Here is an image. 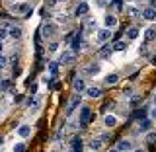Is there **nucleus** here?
Instances as JSON below:
<instances>
[{
	"instance_id": "14",
	"label": "nucleus",
	"mask_w": 156,
	"mask_h": 152,
	"mask_svg": "<svg viewBox=\"0 0 156 152\" xmlns=\"http://www.w3.org/2000/svg\"><path fill=\"white\" fill-rule=\"evenodd\" d=\"M86 96L88 97H100L101 96V88H98V86H92V88H86Z\"/></svg>"
},
{
	"instance_id": "42",
	"label": "nucleus",
	"mask_w": 156,
	"mask_h": 152,
	"mask_svg": "<svg viewBox=\"0 0 156 152\" xmlns=\"http://www.w3.org/2000/svg\"><path fill=\"white\" fill-rule=\"evenodd\" d=\"M57 19H58L61 23H66V16H62V14H61V16H57Z\"/></svg>"
},
{
	"instance_id": "11",
	"label": "nucleus",
	"mask_w": 156,
	"mask_h": 152,
	"mask_svg": "<svg viewBox=\"0 0 156 152\" xmlns=\"http://www.w3.org/2000/svg\"><path fill=\"white\" fill-rule=\"evenodd\" d=\"M70 146H72V152H82V148H84V143H82L80 136H74V139H72V143H70Z\"/></svg>"
},
{
	"instance_id": "31",
	"label": "nucleus",
	"mask_w": 156,
	"mask_h": 152,
	"mask_svg": "<svg viewBox=\"0 0 156 152\" xmlns=\"http://www.w3.org/2000/svg\"><path fill=\"white\" fill-rule=\"evenodd\" d=\"M10 84H12V80H8V78H6V80H2V82H0V92L10 90Z\"/></svg>"
},
{
	"instance_id": "45",
	"label": "nucleus",
	"mask_w": 156,
	"mask_h": 152,
	"mask_svg": "<svg viewBox=\"0 0 156 152\" xmlns=\"http://www.w3.org/2000/svg\"><path fill=\"white\" fill-rule=\"evenodd\" d=\"M150 117H152V119H156V105L152 107V111H150Z\"/></svg>"
},
{
	"instance_id": "48",
	"label": "nucleus",
	"mask_w": 156,
	"mask_h": 152,
	"mask_svg": "<svg viewBox=\"0 0 156 152\" xmlns=\"http://www.w3.org/2000/svg\"><path fill=\"white\" fill-rule=\"evenodd\" d=\"M2 51H4V43L0 41V55H2Z\"/></svg>"
},
{
	"instance_id": "19",
	"label": "nucleus",
	"mask_w": 156,
	"mask_h": 152,
	"mask_svg": "<svg viewBox=\"0 0 156 152\" xmlns=\"http://www.w3.org/2000/svg\"><path fill=\"white\" fill-rule=\"evenodd\" d=\"M104 125L107 127V129H113V127L117 125V117L115 115H105L104 117Z\"/></svg>"
},
{
	"instance_id": "3",
	"label": "nucleus",
	"mask_w": 156,
	"mask_h": 152,
	"mask_svg": "<svg viewBox=\"0 0 156 152\" xmlns=\"http://www.w3.org/2000/svg\"><path fill=\"white\" fill-rule=\"evenodd\" d=\"M82 104V96L76 92V96H72V100H70V104H68V107H66V117H70L72 113L76 111V107Z\"/></svg>"
},
{
	"instance_id": "36",
	"label": "nucleus",
	"mask_w": 156,
	"mask_h": 152,
	"mask_svg": "<svg viewBox=\"0 0 156 152\" xmlns=\"http://www.w3.org/2000/svg\"><path fill=\"white\" fill-rule=\"evenodd\" d=\"M140 101H143L140 97H133V100H131V107H139V105H140Z\"/></svg>"
},
{
	"instance_id": "27",
	"label": "nucleus",
	"mask_w": 156,
	"mask_h": 152,
	"mask_svg": "<svg viewBox=\"0 0 156 152\" xmlns=\"http://www.w3.org/2000/svg\"><path fill=\"white\" fill-rule=\"evenodd\" d=\"M146 143L156 144V131H148V133H146Z\"/></svg>"
},
{
	"instance_id": "43",
	"label": "nucleus",
	"mask_w": 156,
	"mask_h": 152,
	"mask_svg": "<svg viewBox=\"0 0 156 152\" xmlns=\"http://www.w3.org/2000/svg\"><path fill=\"white\" fill-rule=\"evenodd\" d=\"M146 53H148V47L143 45V47H140V55H146Z\"/></svg>"
},
{
	"instance_id": "33",
	"label": "nucleus",
	"mask_w": 156,
	"mask_h": 152,
	"mask_svg": "<svg viewBox=\"0 0 156 152\" xmlns=\"http://www.w3.org/2000/svg\"><path fill=\"white\" fill-rule=\"evenodd\" d=\"M14 152H26V144H23V143H16V144H14Z\"/></svg>"
},
{
	"instance_id": "28",
	"label": "nucleus",
	"mask_w": 156,
	"mask_h": 152,
	"mask_svg": "<svg viewBox=\"0 0 156 152\" xmlns=\"http://www.w3.org/2000/svg\"><path fill=\"white\" fill-rule=\"evenodd\" d=\"M127 16H129V18H139L140 16V10H136V8L131 6V8H127Z\"/></svg>"
},
{
	"instance_id": "30",
	"label": "nucleus",
	"mask_w": 156,
	"mask_h": 152,
	"mask_svg": "<svg viewBox=\"0 0 156 152\" xmlns=\"http://www.w3.org/2000/svg\"><path fill=\"white\" fill-rule=\"evenodd\" d=\"M58 65H61V62H49V70H51V74H53V76H57V72H58Z\"/></svg>"
},
{
	"instance_id": "23",
	"label": "nucleus",
	"mask_w": 156,
	"mask_h": 152,
	"mask_svg": "<svg viewBox=\"0 0 156 152\" xmlns=\"http://www.w3.org/2000/svg\"><path fill=\"white\" fill-rule=\"evenodd\" d=\"M111 49L117 51V53H121V51H125V49H127V43L125 41H115L113 45H111Z\"/></svg>"
},
{
	"instance_id": "51",
	"label": "nucleus",
	"mask_w": 156,
	"mask_h": 152,
	"mask_svg": "<svg viewBox=\"0 0 156 152\" xmlns=\"http://www.w3.org/2000/svg\"><path fill=\"white\" fill-rule=\"evenodd\" d=\"M107 152H119V150H117V148H111V150H107Z\"/></svg>"
},
{
	"instance_id": "41",
	"label": "nucleus",
	"mask_w": 156,
	"mask_h": 152,
	"mask_svg": "<svg viewBox=\"0 0 156 152\" xmlns=\"http://www.w3.org/2000/svg\"><path fill=\"white\" fill-rule=\"evenodd\" d=\"M100 139H101V140H109V139H111V135H109V133H104V135L100 136Z\"/></svg>"
},
{
	"instance_id": "10",
	"label": "nucleus",
	"mask_w": 156,
	"mask_h": 152,
	"mask_svg": "<svg viewBox=\"0 0 156 152\" xmlns=\"http://www.w3.org/2000/svg\"><path fill=\"white\" fill-rule=\"evenodd\" d=\"M119 152H127V150H131L133 148V144H131V140H125V139H121L119 143H117V146H115Z\"/></svg>"
},
{
	"instance_id": "7",
	"label": "nucleus",
	"mask_w": 156,
	"mask_h": 152,
	"mask_svg": "<svg viewBox=\"0 0 156 152\" xmlns=\"http://www.w3.org/2000/svg\"><path fill=\"white\" fill-rule=\"evenodd\" d=\"M88 148H90L92 152H100L101 148H104V140L101 139H92L90 143H88Z\"/></svg>"
},
{
	"instance_id": "21",
	"label": "nucleus",
	"mask_w": 156,
	"mask_h": 152,
	"mask_svg": "<svg viewBox=\"0 0 156 152\" xmlns=\"http://www.w3.org/2000/svg\"><path fill=\"white\" fill-rule=\"evenodd\" d=\"M117 80H119V74H107L104 82H105V86H115Z\"/></svg>"
},
{
	"instance_id": "29",
	"label": "nucleus",
	"mask_w": 156,
	"mask_h": 152,
	"mask_svg": "<svg viewBox=\"0 0 156 152\" xmlns=\"http://www.w3.org/2000/svg\"><path fill=\"white\" fill-rule=\"evenodd\" d=\"M133 117H135V119H144V117H146V109H136L135 111V113H133Z\"/></svg>"
},
{
	"instance_id": "39",
	"label": "nucleus",
	"mask_w": 156,
	"mask_h": 152,
	"mask_svg": "<svg viewBox=\"0 0 156 152\" xmlns=\"http://www.w3.org/2000/svg\"><path fill=\"white\" fill-rule=\"evenodd\" d=\"M57 4H58V0H47V6L49 8H55Z\"/></svg>"
},
{
	"instance_id": "2",
	"label": "nucleus",
	"mask_w": 156,
	"mask_h": 152,
	"mask_svg": "<svg viewBox=\"0 0 156 152\" xmlns=\"http://www.w3.org/2000/svg\"><path fill=\"white\" fill-rule=\"evenodd\" d=\"M39 33H41V37H53V35H55V33H57V26H55V23H43V26H41V29H39Z\"/></svg>"
},
{
	"instance_id": "25",
	"label": "nucleus",
	"mask_w": 156,
	"mask_h": 152,
	"mask_svg": "<svg viewBox=\"0 0 156 152\" xmlns=\"http://www.w3.org/2000/svg\"><path fill=\"white\" fill-rule=\"evenodd\" d=\"M10 35V27L8 26H0V41H4Z\"/></svg>"
},
{
	"instance_id": "1",
	"label": "nucleus",
	"mask_w": 156,
	"mask_h": 152,
	"mask_svg": "<svg viewBox=\"0 0 156 152\" xmlns=\"http://www.w3.org/2000/svg\"><path fill=\"white\" fill-rule=\"evenodd\" d=\"M92 119H94V115H92V109H90V107H82V109H80V121H78L82 129H86L88 123H90Z\"/></svg>"
},
{
	"instance_id": "44",
	"label": "nucleus",
	"mask_w": 156,
	"mask_h": 152,
	"mask_svg": "<svg viewBox=\"0 0 156 152\" xmlns=\"http://www.w3.org/2000/svg\"><path fill=\"white\" fill-rule=\"evenodd\" d=\"M22 100H23V96H14V101H16V104H20Z\"/></svg>"
},
{
	"instance_id": "22",
	"label": "nucleus",
	"mask_w": 156,
	"mask_h": 152,
	"mask_svg": "<svg viewBox=\"0 0 156 152\" xmlns=\"http://www.w3.org/2000/svg\"><path fill=\"white\" fill-rule=\"evenodd\" d=\"M12 12H20V14H29V4H20V6H12Z\"/></svg>"
},
{
	"instance_id": "8",
	"label": "nucleus",
	"mask_w": 156,
	"mask_h": 152,
	"mask_svg": "<svg viewBox=\"0 0 156 152\" xmlns=\"http://www.w3.org/2000/svg\"><path fill=\"white\" fill-rule=\"evenodd\" d=\"M88 12H90V4H88V2H80L76 6V10H74V14H76L78 18H80V16H86Z\"/></svg>"
},
{
	"instance_id": "40",
	"label": "nucleus",
	"mask_w": 156,
	"mask_h": 152,
	"mask_svg": "<svg viewBox=\"0 0 156 152\" xmlns=\"http://www.w3.org/2000/svg\"><path fill=\"white\" fill-rule=\"evenodd\" d=\"M29 90H31V94H33V96H35V94H37V84H35V82H33V84H31V86H29Z\"/></svg>"
},
{
	"instance_id": "20",
	"label": "nucleus",
	"mask_w": 156,
	"mask_h": 152,
	"mask_svg": "<svg viewBox=\"0 0 156 152\" xmlns=\"http://www.w3.org/2000/svg\"><path fill=\"white\" fill-rule=\"evenodd\" d=\"M22 35H23V31H22V27H20V26L10 27V37H12V39H22Z\"/></svg>"
},
{
	"instance_id": "5",
	"label": "nucleus",
	"mask_w": 156,
	"mask_h": 152,
	"mask_svg": "<svg viewBox=\"0 0 156 152\" xmlns=\"http://www.w3.org/2000/svg\"><path fill=\"white\" fill-rule=\"evenodd\" d=\"M98 41L100 43H105V41H109V37H111V29L109 27H104V29H98Z\"/></svg>"
},
{
	"instance_id": "12",
	"label": "nucleus",
	"mask_w": 156,
	"mask_h": 152,
	"mask_svg": "<svg viewBox=\"0 0 156 152\" xmlns=\"http://www.w3.org/2000/svg\"><path fill=\"white\" fill-rule=\"evenodd\" d=\"M104 23H105V27H115L117 26V16H115V14H107V16L104 18Z\"/></svg>"
},
{
	"instance_id": "50",
	"label": "nucleus",
	"mask_w": 156,
	"mask_h": 152,
	"mask_svg": "<svg viewBox=\"0 0 156 152\" xmlns=\"http://www.w3.org/2000/svg\"><path fill=\"white\" fill-rule=\"evenodd\" d=\"M152 104H154V105H156V94H154V96H152Z\"/></svg>"
},
{
	"instance_id": "32",
	"label": "nucleus",
	"mask_w": 156,
	"mask_h": 152,
	"mask_svg": "<svg viewBox=\"0 0 156 152\" xmlns=\"http://www.w3.org/2000/svg\"><path fill=\"white\" fill-rule=\"evenodd\" d=\"M62 127H65V125H62ZM62 127H58V131L55 133V143H58V140L62 139V135H65V129H62Z\"/></svg>"
},
{
	"instance_id": "18",
	"label": "nucleus",
	"mask_w": 156,
	"mask_h": 152,
	"mask_svg": "<svg viewBox=\"0 0 156 152\" xmlns=\"http://www.w3.org/2000/svg\"><path fill=\"white\" fill-rule=\"evenodd\" d=\"M150 127H152V121H150V119H143L139 123V133H148Z\"/></svg>"
},
{
	"instance_id": "34",
	"label": "nucleus",
	"mask_w": 156,
	"mask_h": 152,
	"mask_svg": "<svg viewBox=\"0 0 156 152\" xmlns=\"http://www.w3.org/2000/svg\"><path fill=\"white\" fill-rule=\"evenodd\" d=\"M57 49H58V43H57V41H53V43H49V47H47V51H49V53H55V51H57Z\"/></svg>"
},
{
	"instance_id": "6",
	"label": "nucleus",
	"mask_w": 156,
	"mask_h": 152,
	"mask_svg": "<svg viewBox=\"0 0 156 152\" xmlns=\"http://www.w3.org/2000/svg\"><path fill=\"white\" fill-rule=\"evenodd\" d=\"M74 58H76V53H72V51H66V53H62V57H61V65H72L74 62Z\"/></svg>"
},
{
	"instance_id": "16",
	"label": "nucleus",
	"mask_w": 156,
	"mask_h": 152,
	"mask_svg": "<svg viewBox=\"0 0 156 152\" xmlns=\"http://www.w3.org/2000/svg\"><path fill=\"white\" fill-rule=\"evenodd\" d=\"M80 45H82V33H78V35L72 39V43H70L72 53H78V51H80Z\"/></svg>"
},
{
	"instance_id": "9",
	"label": "nucleus",
	"mask_w": 156,
	"mask_h": 152,
	"mask_svg": "<svg viewBox=\"0 0 156 152\" xmlns=\"http://www.w3.org/2000/svg\"><path fill=\"white\" fill-rule=\"evenodd\" d=\"M154 39H156V26L146 27V31H144V41H146V43H152Z\"/></svg>"
},
{
	"instance_id": "26",
	"label": "nucleus",
	"mask_w": 156,
	"mask_h": 152,
	"mask_svg": "<svg viewBox=\"0 0 156 152\" xmlns=\"http://www.w3.org/2000/svg\"><path fill=\"white\" fill-rule=\"evenodd\" d=\"M100 68H101L100 65H90V66L86 68V74H90V76L92 74H98V72H100Z\"/></svg>"
},
{
	"instance_id": "35",
	"label": "nucleus",
	"mask_w": 156,
	"mask_h": 152,
	"mask_svg": "<svg viewBox=\"0 0 156 152\" xmlns=\"http://www.w3.org/2000/svg\"><path fill=\"white\" fill-rule=\"evenodd\" d=\"M8 66V58L4 55H0V68H6Z\"/></svg>"
},
{
	"instance_id": "38",
	"label": "nucleus",
	"mask_w": 156,
	"mask_h": 152,
	"mask_svg": "<svg viewBox=\"0 0 156 152\" xmlns=\"http://www.w3.org/2000/svg\"><path fill=\"white\" fill-rule=\"evenodd\" d=\"M113 4L117 10H123V0H113Z\"/></svg>"
},
{
	"instance_id": "24",
	"label": "nucleus",
	"mask_w": 156,
	"mask_h": 152,
	"mask_svg": "<svg viewBox=\"0 0 156 152\" xmlns=\"http://www.w3.org/2000/svg\"><path fill=\"white\" fill-rule=\"evenodd\" d=\"M136 37H139V27H129V29H127V39H136Z\"/></svg>"
},
{
	"instance_id": "17",
	"label": "nucleus",
	"mask_w": 156,
	"mask_h": 152,
	"mask_svg": "<svg viewBox=\"0 0 156 152\" xmlns=\"http://www.w3.org/2000/svg\"><path fill=\"white\" fill-rule=\"evenodd\" d=\"M72 88H74V92H78V94H80V92H86V84H84L82 78H76V80L72 82Z\"/></svg>"
},
{
	"instance_id": "49",
	"label": "nucleus",
	"mask_w": 156,
	"mask_h": 152,
	"mask_svg": "<svg viewBox=\"0 0 156 152\" xmlns=\"http://www.w3.org/2000/svg\"><path fill=\"white\" fill-rule=\"evenodd\" d=\"M135 152H146V150H144V148H136Z\"/></svg>"
},
{
	"instance_id": "46",
	"label": "nucleus",
	"mask_w": 156,
	"mask_h": 152,
	"mask_svg": "<svg viewBox=\"0 0 156 152\" xmlns=\"http://www.w3.org/2000/svg\"><path fill=\"white\" fill-rule=\"evenodd\" d=\"M105 4H107V2H105V0H98V6H100V8H104V6H105Z\"/></svg>"
},
{
	"instance_id": "15",
	"label": "nucleus",
	"mask_w": 156,
	"mask_h": 152,
	"mask_svg": "<svg viewBox=\"0 0 156 152\" xmlns=\"http://www.w3.org/2000/svg\"><path fill=\"white\" fill-rule=\"evenodd\" d=\"M18 135L22 136V139H27V136L31 135V127L29 125H20L18 127Z\"/></svg>"
},
{
	"instance_id": "47",
	"label": "nucleus",
	"mask_w": 156,
	"mask_h": 152,
	"mask_svg": "<svg viewBox=\"0 0 156 152\" xmlns=\"http://www.w3.org/2000/svg\"><path fill=\"white\" fill-rule=\"evenodd\" d=\"M150 65H156V55H152V57H150Z\"/></svg>"
},
{
	"instance_id": "4",
	"label": "nucleus",
	"mask_w": 156,
	"mask_h": 152,
	"mask_svg": "<svg viewBox=\"0 0 156 152\" xmlns=\"http://www.w3.org/2000/svg\"><path fill=\"white\" fill-rule=\"evenodd\" d=\"M140 16H143L146 22H154L156 19V8L154 6H144L140 10Z\"/></svg>"
},
{
	"instance_id": "13",
	"label": "nucleus",
	"mask_w": 156,
	"mask_h": 152,
	"mask_svg": "<svg viewBox=\"0 0 156 152\" xmlns=\"http://www.w3.org/2000/svg\"><path fill=\"white\" fill-rule=\"evenodd\" d=\"M111 51H113V49H111L109 45H105V47H101V49H100V53H98V57H100L101 61H107V58L111 57Z\"/></svg>"
},
{
	"instance_id": "37",
	"label": "nucleus",
	"mask_w": 156,
	"mask_h": 152,
	"mask_svg": "<svg viewBox=\"0 0 156 152\" xmlns=\"http://www.w3.org/2000/svg\"><path fill=\"white\" fill-rule=\"evenodd\" d=\"M86 29H88V31H96V22H88Z\"/></svg>"
}]
</instances>
